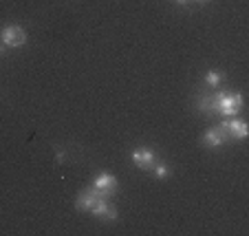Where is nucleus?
Here are the masks:
<instances>
[{
  "label": "nucleus",
  "instance_id": "obj_2",
  "mask_svg": "<svg viewBox=\"0 0 249 236\" xmlns=\"http://www.w3.org/2000/svg\"><path fill=\"white\" fill-rule=\"evenodd\" d=\"M2 42L7 44V47H22L24 42H27V31H24L22 27H18V24H9V27L2 29Z\"/></svg>",
  "mask_w": 249,
  "mask_h": 236
},
{
  "label": "nucleus",
  "instance_id": "obj_10",
  "mask_svg": "<svg viewBox=\"0 0 249 236\" xmlns=\"http://www.w3.org/2000/svg\"><path fill=\"white\" fill-rule=\"evenodd\" d=\"M152 168H155V175H157V179H165V177H168V168H165V165H152Z\"/></svg>",
  "mask_w": 249,
  "mask_h": 236
},
{
  "label": "nucleus",
  "instance_id": "obj_8",
  "mask_svg": "<svg viewBox=\"0 0 249 236\" xmlns=\"http://www.w3.org/2000/svg\"><path fill=\"white\" fill-rule=\"evenodd\" d=\"M90 214L97 218H102V221H115L117 218V208L115 205H110L106 199H102L97 205H95L93 210H90Z\"/></svg>",
  "mask_w": 249,
  "mask_h": 236
},
{
  "label": "nucleus",
  "instance_id": "obj_7",
  "mask_svg": "<svg viewBox=\"0 0 249 236\" xmlns=\"http://www.w3.org/2000/svg\"><path fill=\"white\" fill-rule=\"evenodd\" d=\"M221 128L227 132V137H234V139H245L247 137V124L243 119H227V122L221 124Z\"/></svg>",
  "mask_w": 249,
  "mask_h": 236
},
{
  "label": "nucleus",
  "instance_id": "obj_12",
  "mask_svg": "<svg viewBox=\"0 0 249 236\" xmlns=\"http://www.w3.org/2000/svg\"><path fill=\"white\" fill-rule=\"evenodd\" d=\"M177 2H179V5H188L190 0H177Z\"/></svg>",
  "mask_w": 249,
  "mask_h": 236
},
{
  "label": "nucleus",
  "instance_id": "obj_11",
  "mask_svg": "<svg viewBox=\"0 0 249 236\" xmlns=\"http://www.w3.org/2000/svg\"><path fill=\"white\" fill-rule=\"evenodd\" d=\"M55 159H57V161H60V163H62V161H64V152L60 150V152H57V157H55Z\"/></svg>",
  "mask_w": 249,
  "mask_h": 236
},
{
  "label": "nucleus",
  "instance_id": "obj_1",
  "mask_svg": "<svg viewBox=\"0 0 249 236\" xmlns=\"http://www.w3.org/2000/svg\"><path fill=\"white\" fill-rule=\"evenodd\" d=\"M240 110H243V95L218 93L216 97H212V113H221L225 117H234Z\"/></svg>",
  "mask_w": 249,
  "mask_h": 236
},
{
  "label": "nucleus",
  "instance_id": "obj_14",
  "mask_svg": "<svg viewBox=\"0 0 249 236\" xmlns=\"http://www.w3.org/2000/svg\"><path fill=\"white\" fill-rule=\"evenodd\" d=\"M198 2H205V0H198Z\"/></svg>",
  "mask_w": 249,
  "mask_h": 236
},
{
  "label": "nucleus",
  "instance_id": "obj_9",
  "mask_svg": "<svg viewBox=\"0 0 249 236\" xmlns=\"http://www.w3.org/2000/svg\"><path fill=\"white\" fill-rule=\"evenodd\" d=\"M221 80H223V75L218 71H210L205 75V82H207V86H214V89H216L218 84H221Z\"/></svg>",
  "mask_w": 249,
  "mask_h": 236
},
{
  "label": "nucleus",
  "instance_id": "obj_5",
  "mask_svg": "<svg viewBox=\"0 0 249 236\" xmlns=\"http://www.w3.org/2000/svg\"><path fill=\"white\" fill-rule=\"evenodd\" d=\"M155 161H157V155L150 148H137V150L132 152V163H135L137 168H141V170H150L152 165H155Z\"/></svg>",
  "mask_w": 249,
  "mask_h": 236
},
{
  "label": "nucleus",
  "instance_id": "obj_4",
  "mask_svg": "<svg viewBox=\"0 0 249 236\" xmlns=\"http://www.w3.org/2000/svg\"><path fill=\"white\" fill-rule=\"evenodd\" d=\"M102 199H106V197H102V194H99L95 188H84L80 192V197H77V201H75V208L77 210H84V212H90V210H93L95 205L102 201Z\"/></svg>",
  "mask_w": 249,
  "mask_h": 236
},
{
  "label": "nucleus",
  "instance_id": "obj_3",
  "mask_svg": "<svg viewBox=\"0 0 249 236\" xmlns=\"http://www.w3.org/2000/svg\"><path fill=\"white\" fill-rule=\"evenodd\" d=\"M117 185H119L117 179H115L110 172H99L93 181V188L97 190L102 197H110V194H115L117 192Z\"/></svg>",
  "mask_w": 249,
  "mask_h": 236
},
{
  "label": "nucleus",
  "instance_id": "obj_13",
  "mask_svg": "<svg viewBox=\"0 0 249 236\" xmlns=\"http://www.w3.org/2000/svg\"><path fill=\"white\" fill-rule=\"evenodd\" d=\"M2 53H5V51H2V44H0V55H2Z\"/></svg>",
  "mask_w": 249,
  "mask_h": 236
},
{
  "label": "nucleus",
  "instance_id": "obj_6",
  "mask_svg": "<svg viewBox=\"0 0 249 236\" xmlns=\"http://www.w3.org/2000/svg\"><path fill=\"white\" fill-rule=\"evenodd\" d=\"M227 132L223 130L221 126H216V128H207L205 130V135H203V144H205L207 148H221L223 144L227 142Z\"/></svg>",
  "mask_w": 249,
  "mask_h": 236
}]
</instances>
